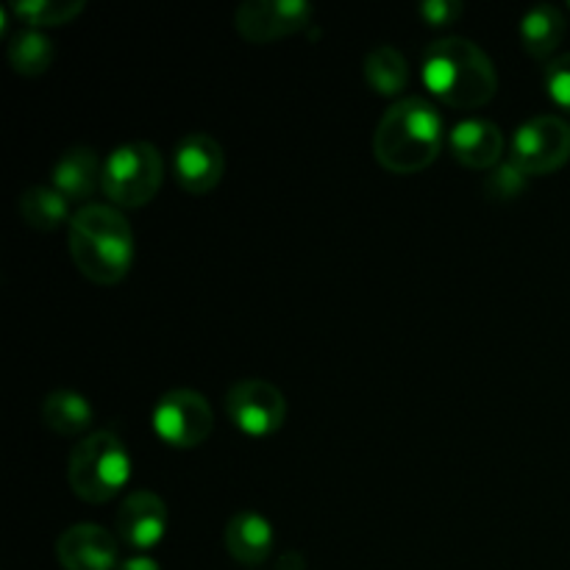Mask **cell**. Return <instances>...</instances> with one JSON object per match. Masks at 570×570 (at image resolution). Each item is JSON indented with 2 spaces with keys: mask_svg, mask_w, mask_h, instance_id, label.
<instances>
[{
  "mask_svg": "<svg viewBox=\"0 0 570 570\" xmlns=\"http://www.w3.org/2000/svg\"><path fill=\"white\" fill-rule=\"evenodd\" d=\"M161 181H165V161H161L159 148L137 139L106 156L100 189L111 200V206L139 209L156 198Z\"/></svg>",
  "mask_w": 570,
  "mask_h": 570,
  "instance_id": "cell-5",
  "label": "cell"
},
{
  "mask_svg": "<svg viewBox=\"0 0 570 570\" xmlns=\"http://www.w3.org/2000/svg\"><path fill=\"white\" fill-rule=\"evenodd\" d=\"M465 6L460 0H426V3L417 6V14L429 22V26H454L462 17Z\"/></svg>",
  "mask_w": 570,
  "mask_h": 570,
  "instance_id": "cell-24",
  "label": "cell"
},
{
  "mask_svg": "<svg viewBox=\"0 0 570 570\" xmlns=\"http://www.w3.org/2000/svg\"><path fill=\"white\" fill-rule=\"evenodd\" d=\"M226 551L239 566H262L273 551V527L259 512H234L223 532Z\"/></svg>",
  "mask_w": 570,
  "mask_h": 570,
  "instance_id": "cell-15",
  "label": "cell"
},
{
  "mask_svg": "<svg viewBox=\"0 0 570 570\" xmlns=\"http://www.w3.org/2000/svg\"><path fill=\"white\" fill-rule=\"evenodd\" d=\"M117 570H161V566L154 560V557L134 554L128 557V560H122L120 566H117Z\"/></svg>",
  "mask_w": 570,
  "mask_h": 570,
  "instance_id": "cell-25",
  "label": "cell"
},
{
  "mask_svg": "<svg viewBox=\"0 0 570 570\" xmlns=\"http://www.w3.org/2000/svg\"><path fill=\"white\" fill-rule=\"evenodd\" d=\"M56 557L65 570H117L120 546L109 529L98 523H76L59 534Z\"/></svg>",
  "mask_w": 570,
  "mask_h": 570,
  "instance_id": "cell-11",
  "label": "cell"
},
{
  "mask_svg": "<svg viewBox=\"0 0 570 570\" xmlns=\"http://www.w3.org/2000/svg\"><path fill=\"white\" fill-rule=\"evenodd\" d=\"M67 248L89 282L109 287L131 271L134 228L117 206L87 204L70 217Z\"/></svg>",
  "mask_w": 570,
  "mask_h": 570,
  "instance_id": "cell-3",
  "label": "cell"
},
{
  "mask_svg": "<svg viewBox=\"0 0 570 570\" xmlns=\"http://www.w3.org/2000/svg\"><path fill=\"white\" fill-rule=\"evenodd\" d=\"M154 432L170 449H198L215 429V412L206 395L195 390H170L154 406Z\"/></svg>",
  "mask_w": 570,
  "mask_h": 570,
  "instance_id": "cell-6",
  "label": "cell"
},
{
  "mask_svg": "<svg viewBox=\"0 0 570 570\" xmlns=\"http://www.w3.org/2000/svg\"><path fill=\"white\" fill-rule=\"evenodd\" d=\"M28 28H45V26H65L72 22L83 11V0H20L11 6Z\"/></svg>",
  "mask_w": 570,
  "mask_h": 570,
  "instance_id": "cell-21",
  "label": "cell"
},
{
  "mask_svg": "<svg viewBox=\"0 0 570 570\" xmlns=\"http://www.w3.org/2000/svg\"><path fill=\"white\" fill-rule=\"evenodd\" d=\"M100 184H104V165L87 145L67 148L50 173V187L59 189L67 200L92 198Z\"/></svg>",
  "mask_w": 570,
  "mask_h": 570,
  "instance_id": "cell-14",
  "label": "cell"
},
{
  "mask_svg": "<svg viewBox=\"0 0 570 570\" xmlns=\"http://www.w3.org/2000/svg\"><path fill=\"white\" fill-rule=\"evenodd\" d=\"M39 415H42L45 429L61 434V438H72V434L87 432L95 412L92 404L76 390H53V393L45 395Z\"/></svg>",
  "mask_w": 570,
  "mask_h": 570,
  "instance_id": "cell-17",
  "label": "cell"
},
{
  "mask_svg": "<svg viewBox=\"0 0 570 570\" xmlns=\"http://www.w3.org/2000/svg\"><path fill=\"white\" fill-rule=\"evenodd\" d=\"M226 415L248 438H267L287 421V399L265 379H239L226 393Z\"/></svg>",
  "mask_w": 570,
  "mask_h": 570,
  "instance_id": "cell-8",
  "label": "cell"
},
{
  "mask_svg": "<svg viewBox=\"0 0 570 570\" xmlns=\"http://www.w3.org/2000/svg\"><path fill=\"white\" fill-rule=\"evenodd\" d=\"M527 173L518 170L512 161H501L499 167H493L488 181H484V195L495 200V204H510V200H515L527 189Z\"/></svg>",
  "mask_w": 570,
  "mask_h": 570,
  "instance_id": "cell-22",
  "label": "cell"
},
{
  "mask_svg": "<svg viewBox=\"0 0 570 570\" xmlns=\"http://www.w3.org/2000/svg\"><path fill=\"white\" fill-rule=\"evenodd\" d=\"M173 173L187 193L206 195L223 181L226 154L215 137L204 131H189L173 148Z\"/></svg>",
  "mask_w": 570,
  "mask_h": 570,
  "instance_id": "cell-10",
  "label": "cell"
},
{
  "mask_svg": "<svg viewBox=\"0 0 570 570\" xmlns=\"http://www.w3.org/2000/svg\"><path fill=\"white\" fill-rule=\"evenodd\" d=\"M546 89L560 109L570 111V53L557 56L546 67Z\"/></svg>",
  "mask_w": 570,
  "mask_h": 570,
  "instance_id": "cell-23",
  "label": "cell"
},
{
  "mask_svg": "<svg viewBox=\"0 0 570 570\" xmlns=\"http://www.w3.org/2000/svg\"><path fill=\"white\" fill-rule=\"evenodd\" d=\"M423 83L451 109L473 111L490 104L499 89L493 59L465 37H445L423 50Z\"/></svg>",
  "mask_w": 570,
  "mask_h": 570,
  "instance_id": "cell-2",
  "label": "cell"
},
{
  "mask_svg": "<svg viewBox=\"0 0 570 570\" xmlns=\"http://www.w3.org/2000/svg\"><path fill=\"white\" fill-rule=\"evenodd\" d=\"M53 42L42 31H37V28H26L9 45L11 67H14V72L28 78L48 72L50 65H53Z\"/></svg>",
  "mask_w": 570,
  "mask_h": 570,
  "instance_id": "cell-20",
  "label": "cell"
},
{
  "mask_svg": "<svg viewBox=\"0 0 570 570\" xmlns=\"http://www.w3.org/2000/svg\"><path fill=\"white\" fill-rule=\"evenodd\" d=\"M278 570H304V560H301V554H295V551L293 554L287 551V554L282 557V562H278Z\"/></svg>",
  "mask_w": 570,
  "mask_h": 570,
  "instance_id": "cell-26",
  "label": "cell"
},
{
  "mask_svg": "<svg viewBox=\"0 0 570 570\" xmlns=\"http://www.w3.org/2000/svg\"><path fill=\"white\" fill-rule=\"evenodd\" d=\"M362 72H365L367 87L376 95H382V98H395L410 83V65H406L404 53L393 48V45H376L365 56Z\"/></svg>",
  "mask_w": 570,
  "mask_h": 570,
  "instance_id": "cell-18",
  "label": "cell"
},
{
  "mask_svg": "<svg viewBox=\"0 0 570 570\" xmlns=\"http://www.w3.org/2000/svg\"><path fill=\"white\" fill-rule=\"evenodd\" d=\"M445 126L438 106L421 95L399 98L379 120L373 134V156L390 173H421L440 156Z\"/></svg>",
  "mask_w": 570,
  "mask_h": 570,
  "instance_id": "cell-1",
  "label": "cell"
},
{
  "mask_svg": "<svg viewBox=\"0 0 570 570\" xmlns=\"http://www.w3.org/2000/svg\"><path fill=\"white\" fill-rule=\"evenodd\" d=\"M312 17L315 9L304 0H250L237 9L234 26L243 39L265 45L301 33L312 26Z\"/></svg>",
  "mask_w": 570,
  "mask_h": 570,
  "instance_id": "cell-9",
  "label": "cell"
},
{
  "mask_svg": "<svg viewBox=\"0 0 570 570\" xmlns=\"http://www.w3.org/2000/svg\"><path fill=\"white\" fill-rule=\"evenodd\" d=\"M117 538L131 546L139 554L159 546L167 534V504L161 495L150 490H134L117 510Z\"/></svg>",
  "mask_w": 570,
  "mask_h": 570,
  "instance_id": "cell-12",
  "label": "cell"
},
{
  "mask_svg": "<svg viewBox=\"0 0 570 570\" xmlns=\"http://www.w3.org/2000/svg\"><path fill=\"white\" fill-rule=\"evenodd\" d=\"M568 31V20L557 6L540 3L529 9L521 20V42L534 59H549L562 45Z\"/></svg>",
  "mask_w": 570,
  "mask_h": 570,
  "instance_id": "cell-16",
  "label": "cell"
},
{
  "mask_svg": "<svg viewBox=\"0 0 570 570\" xmlns=\"http://www.w3.org/2000/svg\"><path fill=\"white\" fill-rule=\"evenodd\" d=\"M131 479V454L115 432H92L72 445L67 456V482L89 504H106Z\"/></svg>",
  "mask_w": 570,
  "mask_h": 570,
  "instance_id": "cell-4",
  "label": "cell"
},
{
  "mask_svg": "<svg viewBox=\"0 0 570 570\" xmlns=\"http://www.w3.org/2000/svg\"><path fill=\"white\" fill-rule=\"evenodd\" d=\"M17 209H20V217L26 220V226L37 228V232H56L70 217V200L56 187L33 184V187L22 189Z\"/></svg>",
  "mask_w": 570,
  "mask_h": 570,
  "instance_id": "cell-19",
  "label": "cell"
},
{
  "mask_svg": "<svg viewBox=\"0 0 570 570\" xmlns=\"http://www.w3.org/2000/svg\"><path fill=\"white\" fill-rule=\"evenodd\" d=\"M449 150L460 165L490 170V167H499L504 156V131L493 120L471 117L451 128Z\"/></svg>",
  "mask_w": 570,
  "mask_h": 570,
  "instance_id": "cell-13",
  "label": "cell"
},
{
  "mask_svg": "<svg viewBox=\"0 0 570 570\" xmlns=\"http://www.w3.org/2000/svg\"><path fill=\"white\" fill-rule=\"evenodd\" d=\"M510 161L527 176H549L570 161V122L557 115H538L512 137Z\"/></svg>",
  "mask_w": 570,
  "mask_h": 570,
  "instance_id": "cell-7",
  "label": "cell"
}]
</instances>
